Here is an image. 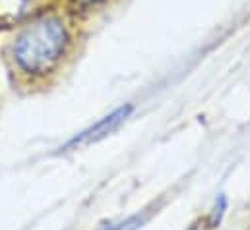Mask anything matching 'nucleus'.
Masks as SVG:
<instances>
[{
    "label": "nucleus",
    "mask_w": 250,
    "mask_h": 230,
    "mask_svg": "<svg viewBox=\"0 0 250 230\" xmlns=\"http://www.w3.org/2000/svg\"><path fill=\"white\" fill-rule=\"evenodd\" d=\"M142 223H144V217H132V219H126L123 223L105 227L103 230H136L138 227H142Z\"/></svg>",
    "instance_id": "obj_4"
},
{
    "label": "nucleus",
    "mask_w": 250,
    "mask_h": 230,
    "mask_svg": "<svg viewBox=\"0 0 250 230\" xmlns=\"http://www.w3.org/2000/svg\"><path fill=\"white\" fill-rule=\"evenodd\" d=\"M70 33L62 16L43 12L23 23L12 43L16 66L29 76L49 74L68 49Z\"/></svg>",
    "instance_id": "obj_1"
},
{
    "label": "nucleus",
    "mask_w": 250,
    "mask_h": 230,
    "mask_svg": "<svg viewBox=\"0 0 250 230\" xmlns=\"http://www.w3.org/2000/svg\"><path fill=\"white\" fill-rule=\"evenodd\" d=\"M55 0H0V27H14L47 12Z\"/></svg>",
    "instance_id": "obj_2"
},
{
    "label": "nucleus",
    "mask_w": 250,
    "mask_h": 230,
    "mask_svg": "<svg viewBox=\"0 0 250 230\" xmlns=\"http://www.w3.org/2000/svg\"><path fill=\"white\" fill-rule=\"evenodd\" d=\"M107 0H70V4H74L76 8H82V10H87V8H93V6H99Z\"/></svg>",
    "instance_id": "obj_5"
},
{
    "label": "nucleus",
    "mask_w": 250,
    "mask_h": 230,
    "mask_svg": "<svg viewBox=\"0 0 250 230\" xmlns=\"http://www.w3.org/2000/svg\"><path fill=\"white\" fill-rule=\"evenodd\" d=\"M130 113H132V107H130V105L117 109L115 113H111L109 116L101 118V120H99V122H95L91 128L83 130V132H82V134H78L74 139H70V143H68L64 149H70V147H76V145H87V143H91V141H97V139L105 137V135H107V134H111L115 128H119L126 118H128Z\"/></svg>",
    "instance_id": "obj_3"
}]
</instances>
